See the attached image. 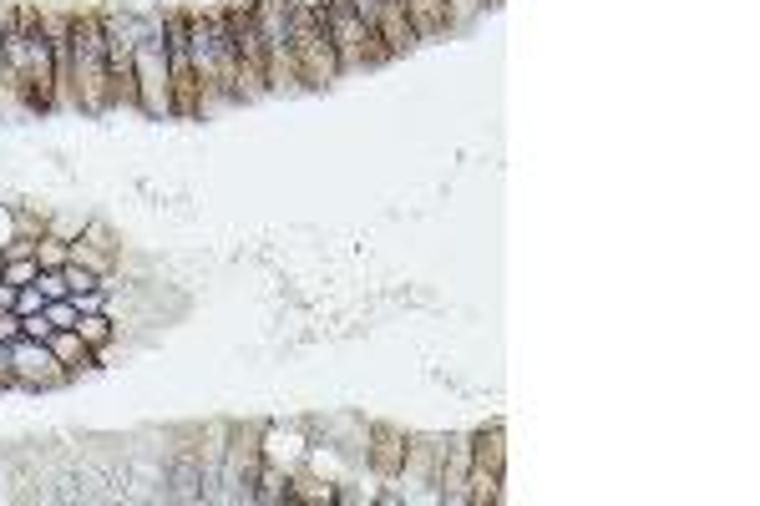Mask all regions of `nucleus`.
I'll return each instance as SVG.
<instances>
[{
    "label": "nucleus",
    "mask_w": 760,
    "mask_h": 506,
    "mask_svg": "<svg viewBox=\"0 0 760 506\" xmlns=\"http://www.w3.org/2000/svg\"><path fill=\"white\" fill-rule=\"evenodd\" d=\"M71 81H76V107L82 112H92V117L112 112L102 16H71Z\"/></svg>",
    "instance_id": "nucleus-1"
},
{
    "label": "nucleus",
    "mask_w": 760,
    "mask_h": 506,
    "mask_svg": "<svg viewBox=\"0 0 760 506\" xmlns=\"http://www.w3.org/2000/svg\"><path fill=\"white\" fill-rule=\"evenodd\" d=\"M289 51H294V71H299V87H330L340 81V56L330 46V31L320 21L315 6H304V0H289Z\"/></svg>",
    "instance_id": "nucleus-2"
},
{
    "label": "nucleus",
    "mask_w": 760,
    "mask_h": 506,
    "mask_svg": "<svg viewBox=\"0 0 760 506\" xmlns=\"http://www.w3.org/2000/svg\"><path fill=\"white\" fill-rule=\"evenodd\" d=\"M320 21H325L330 46H335V56H340V76H345V71H365V66H386V61H391L386 41H380V31L360 21L355 0H325V6H320Z\"/></svg>",
    "instance_id": "nucleus-3"
},
{
    "label": "nucleus",
    "mask_w": 760,
    "mask_h": 506,
    "mask_svg": "<svg viewBox=\"0 0 760 506\" xmlns=\"http://www.w3.org/2000/svg\"><path fill=\"white\" fill-rule=\"evenodd\" d=\"M264 461V426H228V451H223V471L218 486L208 491V501H254V476Z\"/></svg>",
    "instance_id": "nucleus-4"
},
{
    "label": "nucleus",
    "mask_w": 760,
    "mask_h": 506,
    "mask_svg": "<svg viewBox=\"0 0 760 506\" xmlns=\"http://www.w3.org/2000/svg\"><path fill=\"white\" fill-rule=\"evenodd\" d=\"M254 21H259V41H264L269 92H304L299 71H294V51H289V0H254Z\"/></svg>",
    "instance_id": "nucleus-5"
},
{
    "label": "nucleus",
    "mask_w": 760,
    "mask_h": 506,
    "mask_svg": "<svg viewBox=\"0 0 760 506\" xmlns=\"http://www.w3.org/2000/svg\"><path fill=\"white\" fill-rule=\"evenodd\" d=\"M137 112H142V117H173L163 26H142V31H137Z\"/></svg>",
    "instance_id": "nucleus-6"
},
{
    "label": "nucleus",
    "mask_w": 760,
    "mask_h": 506,
    "mask_svg": "<svg viewBox=\"0 0 760 506\" xmlns=\"http://www.w3.org/2000/svg\"><path fill=\"white\" fill-rule=\"evenodd\" d=\"M228 36L239 46V81H234V102H259L269 97V76H264V41H259V21H254V0L249 6H228L223 11Z\"/></svg>",
    "instance_id": "nucleus-7"
},
{
    "label": "nucleus",
    "mask_w": 760,
    "mask_h": 506,
    "mask_svg": "<svg viewBox=\"0 0 760 506\" xmlns=\"http://www.w3.org/2000/svg\"><path fill=\"white\" fill-rule=\"evenodd\" d=\"M188 61H193L198 107H203V112H218V107L234 102V92H228V76H223V61H218V36H213V21H208V16H188Z\"/></svg>",
    "instance_id": "nucleus-8"
},
{
    "label": "nucleus",
    "mask_w": 760,
    "mask_h": 506,
    "mask_svg": "<svg viewBox=\"0 0 760 506\" xmlns=\"http://www.w3.org/2000/svg\"><path fill=\"white\" fill-rule=\"evenodd\" d=\"M163 46H168V87H173V117H198V81L188 61V16L168 11L163 16Z\"/></svg>",
    "instance_id": "nucleus-9"
},
{
    "label": "nucleus",
    "mask_w": 760,
    "mask_h": 506,
    "mask_svg": "<svg viewBox=\"0 0 760 506\" xmlns=\"http://www.w3.org/2000/svg\"><path fill=\"white\" fill-rule=\"evenodd\" d=\"M11 375H16V390H56V385L71 380V370L41 340H16L11 345Z\"/></svg>",
    "instance_id": "nucleus-10"
},
{
    "label": "nucleus",
    "mask_w": 760,
    "mask_h": 506,
    "mask_svg": "<svg viewBox=\"0 0 760 506\" xmlns=\"http://www.w3.org/2000/svg\"><path fill=\"white\" fill-rule=\"evenodd\" d=\"M467 476H472V436H441L436 501H446V506H467Z\"/></svg>",
    "instance_id": "nucleus-11"
},
{
    "label": "nucleus",
    "mask_w": 760,
    "mask_h": 506,
    "mask_svg": "<svg viewBox=\"0 0 760 506\" xmlns=\"http://www.w3.org/2000/svg\"><path fill=\"white\" fill-rule=\"evenodd\" d=\"M406 461V431L386 426V420H370V446H365V466L375 481H396Z\"/></svg>",
    "instance_id": "nucleus-12"
},
{
    "label": "nucleus",
    "mask_w": 760,
    "mask_h": 506,
    "mask_svg": "<svg viewBox=\"0 0 760 506\" xmlns=\"http://www.w3.org/2000/svg\"><path fill=\"white\" fill-rule=\"evenodd\" d=\"M436 461H441V436H406V461H401L396 481L436 491Z\"/></svg>",
    "instance_id": "nucleus-13"
},
{
    "label": "nucleus",
    "mask_w": 760,
    "mask_h": 506,
    "mask_svg": "<svg viewBox=\"0 0 760 506\" xmlns=\"http://www.w3.org/2000/svg\"><path fill=\"white\" fill-rule=\"evenodd\" d=\"M375 31H380V41H386L391 61L416 46V31H411V16H406L401 0H375Z\"/></svg>",
    "instance_id": "nucleus-14"
},
{
    "label": "nucleus",
    "mask_w": 760,
    "mask_h": 506,
    "mask_svg": "<svg viewBox=\"0 0 760 506\" xmlns=\"http://www.w3.org/2000/svg\"><path fill=\"white\" fill-rule=\"evenodd\" d=\"M46 345H51V355L71 370V380H76V375H87V370H97V350H92L76 329H51V340H46Z\"/></svg>",
    "instance_id": "nucleus-15"
},
{
    "label": "nucleus",
    "mask_w": 760,
    "mask_h": 506,
    "mask_svg": "<svg viewBox=\"0 0 760 506\" xmlns=\"http://www.w3.org/2000/svg\"><path fill=\"white\" fill-rule=\"evenodd\" d=\"M26 117H36V107L26 97V81L6 56H0V122H26Z\"/></svg>",
    "instance_id": "nucleus-16"
},
{
    "label": "nucleus",
    "mask_w": 760,
    "mask_h": 506,
    "mask_svg": "<svg viewBox=\"0 0 760 506\" xmlns=\"http://www.w3.org/2000/svg\"><path fill=\"white\" fill-rule=\"evenodd\" d=\"M401 6H406V16H411L416 41H431V36H446V31H451L446 0H401Z\"/></svg>",
    "instance_id": "nucleus-17"
},
{
    "label": "nucleus",
    "mask_w": 760,
    "mask_h": 506,
    "mask_svg": "<svg viewBox=\"0 0 760 506\" xmlns=\"http://www.w3.org/2000/svg\"><path fill=\"white\" fill-rule=\"evenodd\" d=\"M472 461L507 476V431H502V420H492V426L472 431Z\"/></svg>",
    "instance_id": "nucleus-18"
},
{
    "label": "nucleus",
    "mask_w": 760,
    "mask_h": 506,
    "mask_svg": "<svg viewBox=\"0 0 760 506\" xmlns=\"http://www.w3.org/2000/svg\"><path fill=\"white\" fill-rule=\"evenodd\" d=\"M254 501H264V506L289 501V466H284V461H274V456H264V461H259V476H254Z\"/></svg>",
    "instance_id": "nucleus-19"
},
{
    "label": "nucleus",
    "mask_w": 760,
    "mask_h": 506,
    "mask_svg": "<svg viewBox=\"0 0 760 506\" xmlns=\"http://www.w3.org/2000/svg\"><path fill=\"white\" fill-rule=\"evenodd\" d=\"M289 501H335V481H320L304 466H289Z\"/></svg>",
    "instance_id": "nucleus-20"
},
{
    "label": "nucleus",
    "mask_w": 760,
    "mask_h": 506,
    "mask_svg": "<svg viewBox=\"0 0 760 506\" xmlns=\"http://www.w3.org/2000/svg\"><path fill=\"white\" fill-rule=\"evenodd\" d=\"M76 334H82V340L102 355L112 340H117V324L107 319V309H92V314H82V319H76Z\"/></svg>",
    "instance_id": "nucleus-21"
},
{
    "label": "nucleus",
    "mask_w": 760,
    "mask_h": 506,
    "mask_svg": "<svg viewBox=\"0 0 760 506\" xmlns=\"http://www.w3.org/2000/svg\"><path fill=\"white\" fill-rule=\"evenodd\" d=\"M71 264H82V269H92L97 279L117 269V259H112V253H102V248H97V243H87V238H71Z\"/></svg>",
    "instance_id": "nucleus-22"
},
{
    "label": "nucleus",
    "mask_w": 760,
    "mask_h": 506,
    "mask_svg": "<svg viewBox=\"0 0 760 506\" xmlns=\"http://www.w3.org/2000/svg\"><path fill=\"white\" fill-rule=\"evenodd\" d=\"M36 264H41V269H66V264H71V243L46 228V233L36 238Z\"/></svg>",
    "instance_id": "nucleus-23"
},
{
    "label": "nucleus",
    "mask_w": 760,
    "mask_h": 506,
    "mask_svg": "<svg viewBox=\"0 0 760 506\" xmlns=\"http://www.w3.org/2000/svg\"><path fill=\"white\" fill-rule=\"evenodd\" d=\"M82 238H87V243H97L102 253H112V259L122 264V243H117V233H112V228H107L102 218H87V228H82Z\"/></svg>",
    "instance_id": "nucleus-24"
},
{
    "label": "nucleus",
    "mask_w": 760,
    "mask_h": 506,
    "mask_svg": "<svg viewBox=\"0 0 760 506\" xmlns=\"http://www.w3.org/2000/svg\"><path fill=\"white\" fill-rule=\"evenodd\" d=\"M487 6H492V0H446V11H451V31L472 26V21H477Z\"/></svg>",
    "instance_id": "nucleus-25"
},
{
    "label": "nucleus",
    "mask_w": 760,
    "mask_h": 506,
    "mask_svg": "<svg viewBox=\"0 0 760 506\" xmlns=\"http://www.w3.org/2000/svg\"><path fill=\"white\" fill-rule=\"evenodd\" d=\"M36 274H41V264H36V259H6V284L26 289V284H36Z\"/></svg>",
    "instance_id": "nucleus-26"
},
{
    "label": "nucleus",
    "mask_w": 760,
    "mask_h": 506,
    "mask_svg": "<svg viewBox=\"0 0 760 506\" xmlns=\"http://www.w3.org/2000/svg\"><path fill=\"white\" fill-rule=\"evenodd\" d=\"M51 329H56V324L46 319V309H41V314H21V340H41V345H46Z\"/></svg>",
    "instance_id": "nucleus-27"
},
{
    "label": "nucleus",
    "mask_w": 760,
    "mask_h": 506,
    "mask_svg": "<svg viewBox=\"0 0 760 506\" xmlns=\"http://www.w3.org/2000/svg\"><path fill=\"white\" fill-rule=\"evenodd\" d=\"M46 319H51L56 329H76V319H82V314H76L71 299H46Z\"/></svg>",
    "instance_id": "nucleus-28"
},
{
    "label": "nucleus",
    "mask_w": 760,
    "mask_h": 506,
    "mask_svg": "<svg viewBox=\"0 0 760 506\" xmlns=\"http://www.w3.org/2000/svg\"><path fill=\"white\" fill-rule=\"evenodd\" d=\"M61 279H66V289H71V294H82V289H97V284H102V279H97L92 269H82V264H66V269H61Z\"/></svg>",
    "instance_id": "nucleus-29"
},
{
    "label": "nucleus",
    "mask_w": 760,
    "mask_h": 506,
    "mask_svg": "<svg viewBox=\"0 0 760 506\" xmlns=\"http://www.w3.org/2000/svg\"><path fill=\"white\" fill-rule=\"evenodd\" d=\"M36 289H41L46 299H71V289H66L61 269H41V274H36Z\"/></svg>",
    "instance_id": "nucleus-30"
},
{
    "label": "nucleus",
    "mask_w": 760,
    "mask_h": 506,
    "mask_svg": "<svg viewBox=\"0 0 760 506\" xmlns=\"http://www.w3.org/2000/svg\"><path fill=\"white\" fill-rule=\"evenodd\" d=\"M16 238H41L46 233V213L36 218V213H16V228H11Z\"/></svg>",
    "instance_id": "nucleus-31"
},
{
    "label": "nucleus",
    "mask_w": 760,
    "mask_h": 506,
    "mask_svg": "<svg viewBox=\"0 0 760 506\" xmlns=\"http://www.w3.org/2000/svg\"><path fill=\"white\" fill-rule=\"evenodd\" d=\"M46 309V294L36 289V284H26L21 294H16V314H41Z\"/></svg>",
    "instance_id": "nucleus-32"
},
{
    "label": "nucleus",
    "mask_w": 760,
    "mask_h": 506,
    "mask_svg": "<svg viewBox=\"0 0 760 506\" xmlns=\"http://www.w3.org/2000/svg\"><path fill=\"white\" fill-rule=\"evenodd\" d=\"M71 304H76V314H92V309L107 304V289H102V284H97V289H82V294H71Z\"/></svg>",
    "instance_id": "nucleus-33"
},
{
    "label": "nucleus",
    "mask_w": 760,
    "mask_h": 506,
    "mask_svg": "<svg viewBox=\"0 0 760 506\" xmlns=\"http://www.w3.org/2000/svg\"><path fill=\"white\" fill-rule=\"evenodd\" d=\"M46 228H51V233H61V238L71 243V238H82V228H87V218H46Z\"/></svg>",
    "instance_id": "nucleus-34"
},
{
    "label": "nucleus",
    "mask_w": 760,
    "mask_h": 506,
    "mask_svg": "<svg viewBox=\"0 0 760 506\" xmlns=\"http://www.w3.org/2000/svg\"><path fill=\"white\" fill-rule=\"evenodd\" d=\"M0 340H6V345L21 340V314L16 309H0Z\"/></svg>",
    "instance_id": "nucleus-35"
},
{
    "label": "nucleus",
    "mask_w": 760,
    "mask_h": 506,
    "mask_svg": "<svg viewBox=\"0 0 760 506\" xmlns=\"http://www.w3.org/2000/svg\"><path fill=\"white\" fill-rule=\"evenodd\" d=\"M0 390H16V375H11V345L0 340Z\"/></svg>",
    "instance_id": "nucleus-36"
},
{
    "label": "nucleus",
    "mask_w": 760,
    "mask_h": 506,
    "mask_svg": "<svg viewBox=\"0 0 760 506\" xmlns=\"http://www.w3.org/2000/svg\"><path fill=\"white\" fill-rule=\"evenodd\" d=\"M0 279H6V259H0Z\"/></svg>",
    "instance_id": "nucleus-37"
},
{
    "label": "nucleus",
    "mask_w": 760,
    "mask_h": 506,
    "mask_svg": "<svg viewBox=\"0 0 760 506\" xmlns=\"http://www.w3.org/2000/svg\"><path fill=\"white\" fill-rule=\"evenodd\" d=\"M492 6H497V0H492Z\"/></svg>",
    "instance_id": "nucleus-38"
}]
</instances>
